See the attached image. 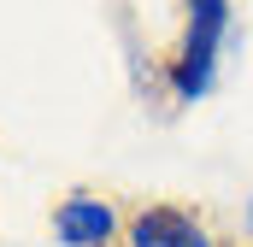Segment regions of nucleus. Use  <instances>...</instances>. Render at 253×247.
<instances>
[{
	"label": "nucleus",
	"instance_id": "obj_3",
	"mask_svg": "<svg viewBox=\"0 0 253 247\" xmlns=\"http://www.w3.org/2000/svg\"><path fill=\"white\" fill-rule=\"evenodd\" d=\"M129 247H212V236L177 206H147L129 224Z\"/></svg>",
	"mask_w": 253,
	"mask_h": 247
},
{
	"label": "nucleus",
	"instance_id": "obj_4",
	"mask_svg": "<svg viewBox=\"0 0 253 247\" xmlns=\"http://www.w3.org/2000/svg\"><path fill=\"white\" fill-rule=\"evenodd\" d=\"M242 224H248V236H253V200H248V212H242Z\"/></svg>",
	"mask_w": 253,
	"mask_h": 247
},
{
	"label": "nucleus",
	"instance_id": "obj_1",
	"mask_svg": "<svg viewBox=\"0 0 253 247\" xmlns=\"http://www.w3.org/2000/svg\"><path fill=\"white\" fill-rule=\"evenodd\" d=\"M230 36H236L230 0H183V47H177V65H171V88H177L183 106L206 100L218 88V65H224Z\"/></svg>",
	"mask_w": 253,
	"mask_h": 247
},
{
	"label": "nucleus",
	"instance_id": "obj_2",
	"mask_svg": "<svg viewBox=\"0 0 253 247\" xmlns=\"http://www.w3.org/2000/svg\"><path fill=\"white\" fill-rule=\"evenodd\" d=\"M112 236H118V218L94 194H71L59 212H53V242L59 247H106Z\"/></svg>",
	"mask_w": 253,
	"mask_h": 247
}]
</instances>
